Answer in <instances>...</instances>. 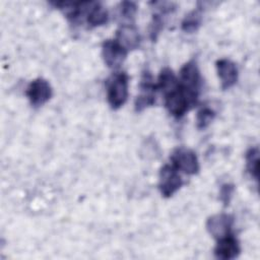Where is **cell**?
I'll list each match as a JSON object with an SVG mask.
<instances>
[{"label":"cell","mask_w":260,"mask_h":260,"mask_svg":"<svg viewBox=\"0 0 260 260\" xmlns=\"http://www.w3.org/2000/svg\"><path fill=\"white\" fill-rule=\"evenodd\" d=\"M150 5H152V8L156 11L155 13L157 14H167V13H171L173 11L176 10V4L173 2H167V1H153L149 3Z\"/></svg>","instance_id":"20"},{"label":"cell","mask_w":260,"mask_h":260,"mask_svg":"<svg viewBox=\"0 0 260 260\" xmlns=\"http://www.w3.org/2000/svg\"><path fill=\"white\" fill-rule=\"evenodd\" d=\"M202 22V8L197 7L185 15L181 23V28L187 34H193L198 30Z\"/></svg>","instance_id":"14"},{"label":"cell","mask_w":260,"mask_h":260,"mask_svg":"<svg viewBox=\"0 0 260 260\" xmlns=\"http://www.w3.org/2000/svg\"><path fill=\"white\" fill-rule=\"evenodd\" d=\"M53 94L50 83L44 78H36L29 82L25 90V95L34 107L45 105Z\"/></svg>","instance_id":"5"},{"label":"cell","mask_w":260,"mask_h":260,"mask_svg":"<svg viewBox=\"0 0 260 260\" xmlns=\"http://www.w3.org/2000/svg\"><path fill=\"white\" fill-rule=\"evenodd\" d=\"M155 103V96L154 95H145V94H139L135 99L134 107L136 112H142L146 108L152 106Z\"/></svg>","instance_id":"19"},{"label":"cell","mask_w":260,"mask_h":260,"mask_svg":"<svg viewBox=\"0 0 260 260\" xmlns=\"http://www.w3.org/2000/svg\"><path fill=\"white\" fill-rule=\"evenodd\" d=\"M217 75L220 79L222 89H229L238 81V68L236 64L230 59H219L215 63Z\"/></svg>","instance_id":"10"},{"label":"cell","mask_w":260,"mask_h":260,"mask_svg":"<svg viewBox=\"0 0 260 260\" xmlns=\"http://www.w3.org/2000/svg\"><path fill=\"white\" fill-rule=\"evenodd\" d=\"M178 79L180 87L187 95L191 107H194L198 102L201 86L200 72L194 60H190L182 66Z\"/></svg>","instance_id":"1"},{"label":"cell","mask_w":260,"mask_h":260,"mask_svg":"<svg viewBox=\"0 0 260 260\" xmlns=\"http://www.w3.org/2000/svg\"><path fill=\"white\" fill-rule=\"evenodd\" d=\"M183 185L178 170L173 165H165L159 171L158 189L166 198L172 197Z\"/></svg>","instance_id":"4"},{"label":"cell","mask_w":260,"mask_h":260,"mask_svg":"<svg viewBox=\"0 0 260 260\" xmlns=\"http://www.w3.org/2000/svg\"><path fill=\"white\" fill-rule=\"evenodd\" d=\"M128 80L126 72H116L107 80V99L113 110L121 108L128 99Z\"/></svg>","instance_id":"2"},{"label":"cell","mask_w":260,"mask_h":260,"mask_svg":"<svg viewBox=\"0 0 260 260\" xmlns=\"http://www.w3.org/2000/svg\"><path fill=\"white\" fill-rule=\"evenodd\" d=\"M162 27H164V20L161 15L157 13H153L152 19L149 23V28H148L149 38L152 42H155L157 40Z\"/></svg>","instance_id":"18"},{"label":"cell","mask_w":260,"mask_h":260,"mask_svg":"<svg viewBox=\"0 0 260 260\" xmlns=\"http://www.w3.org/2000/svg\"><path fill=\"white\" fill-rule=\"evenodd\" d=\"M172 165L186 175H196L200 170L196 153L187 147H177L171 154Z\"/></svg>","instance_id":"3"},{"label":"cell","mask_w":260,"mask_h":260,"mask_svg":"<svg viewBox=\"0 0 260 260\" xmlns=\"http://www.w3.org/2000/svg\"><path fill=\"white\" fill-rule=\"evenodd\" d=\"M155 85H156V90L161 91L164 95L171 93L172 91L176 90L180 86L179 79L177 78L173 70L170 68H164L160 71Z\"/></svg>","instance_id":"12"},{"label":"cell","mask_w":260,"mask_h":260,"mask_svg":"<svg viewBox=\"0 0 260 260\" xmlns=\"http://www.w3.org/2000/svg\"><path fill=\"white\" fill-rule=\"evenodd\" d=\"M120 16L127 20L128 22H131L134 20L136 12H137V6L132 1H123L120 3Z\"/></svg>","instance_id":"17"},{"label":"cell","mask_w":260,"mask_h":260,"mask_svg":"<svg viewBox=\"0 0 260 260\" xmlns=\"http://www.w3.org/2000/svg\"><path fill=\"white\" fill-rule=\"evenodd\" d=\"M234 224V217L228 213H217L207 218L205 228L208 234L218 240L231 234Z\"/></svg>","instance_id":"7"},{"label":"cell","mask_w":260,"mask_h":260,"mask_svg":"<svg viewBox=\"0 0 260 260\" xmlns=\"http://www.w3.org/2000/svg\"><path fill=\"white\" fill-rule=\"evenodd\" d=\"M241 247L239 241L231 234L217 240V244L214 248V255L218 259L230 260L235 259L240 255Z\"/></svg>","instance_id":"11"},{"label":"cell","mask_w":260,"mask_h":260,"mask_svg":"<svg viewBox=\"0 0 260 260\" xmlns=\"http://www.w3.org/2000/svg\"><path fill=\"white\" fill-rule=\"evenodd\" d=\"M215 117V113L212 109L208 107H203L197 112L196 116V126L198 129L202 130L207 128L210 123L213 121Z\"/></svg>","instance_id":"16"},{"label":"cell","mask_w":260,"mask_h":260,"mask_svg":"<svg viewBox=\"0 0 260 260\" xmlns=\"http://www.w3.org/2000/svg\"><path fill=\"white\" fill-rule=\"evenodd\" d=\"M235 192V186L230 183H225L221 185L219 189V199L223 203L224 206H228L233 198Z\"/></svg>","instance_id":"21"},{"label":"cell","mask_w":260,"mask_h":260,"mask_svg":"<svg viewBox=\"0 0 260 260\" xmlns=\"http://www.w3.org/2000/svg\"><path fill=\"white\" fill-rule=\"evenodd\" d=\"M127 54L128 52L115 40H106L102 45V57L109 68H119L125 61Z\"/></svg>","instance_id":"6"},{"label":"cell","mask_w":260,"mask_h":260,"mask_svg":"<svg viewBox=\"0 0 260 260\" xmlns=\"http://www.w3.org/2000/svg\"><path fill=\"white\" fill-rule=\"evenodd\" d=\"M115 41L127 52L136 50L141 43V37L138 29L131 23H124L116 31Z\"/></svg>","instance_id":"9"},{"label":"cell","mask_w":260,"mask_h":260,"mask_svg":"<svg viewBox=\"0 0 260 260\" xmlns=\"http://www.w3.org/2000/svg\"><path fill=\"white\" fill-rule=\"evenodd\" d=\"M108 19H109V13L107 9L104 6H102L100 3L92 2L85 16V20L88 26L96 27V26L104 25L108 22Z\"/></svg>","instance_id":"13"},{"label":"cell","mask_w":260,"mask_h":260,"mask_svg":"<svg viewBox=\"0 0 260 260\" xmlns=\"http://www.w3.org/2000/svg\"><path fill=\"white\" fill-rule=\"evenodd\" d=\"M259 148L257 146H254L249 148L245 155L247 172L256 181H258L259 177Z\"/></svg>","instance_id":"15"},{"label":"cell","mask_w":260,"mask_h":260,"mask_svg":"<svg viewBox=\"0 0 260 260\" xmlns=\"http://www.w3.org/2000/svg\"><path fill=\"white\" fill-rule=\"evenodd\" d=\"M165 106L169 113L175 118L183 117L186 112L192 108L187 95L180 86L176 90L165 95Z\"/></svg>","instance_id":"8"}]
</instances>
